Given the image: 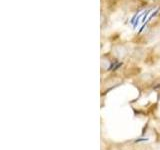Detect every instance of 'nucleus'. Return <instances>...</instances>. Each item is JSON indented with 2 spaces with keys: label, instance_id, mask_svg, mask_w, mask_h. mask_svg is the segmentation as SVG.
Instances as JSON below:
<instances>
[{
  "label": "nucleus",
  "instance_id": "f03ea898",
  "mask_svg": "<svg viewBox=\"0 0 160 150\" xmlns=\"http://www.w3.org/2000/svg\"><path fill=\"white\" fill-rule=\"evenodd\" d=\"M150 12H151V9H148V10H146V11H144V12H143V17H142V19H141V22H142L143 24L147 21V17H148V15H149Z\"/></svg>",
  "mask_w": 160,
  "mask_h": 150
},
{
  "label": "nucleus",
  "instance_id": "7ed1b4c3",
  "mask_svg": "<svg viewBox=\"0 0 160 150\" xmlns=\"http://www.w3.org/2000/svg\"><path fill=\"white\" fill-rule=\"evenodd\" d=\"M159 11H160V7H158L156 10H155V11L154 12H152V14L151 15H150V16H149V18L147 19V21L149 22L150 21V19H151V18H153V17H155V16H156V15L159 13Z\"/></svg>",
  "mask_w": 160,
  "mask_h": 150
},
{
  "label": "nucleus",
  "instance_id": "39448f33",
  "mask_svg": "<svg viewBox=\"0 0 160 150\" xmlns=\"http://www.w3.org/2000/svg\"><path fill=\"white\" fill-rule=\"evenodd\" d=\"M138 15H139L138 13H136V14H134V15H133V17H132L131 19H130V21H129V23L133 25V24H134V22H135V20H136V18H137V16H138Z\"/></svg>",
  "mask_w": 160,
  "mask_h": 150
},
{
  "label": "nucleus",
  "instance_id": "f257e3e1",
  "mask_svg": "<svg viewBox=\"0 0 160 150\" xmlns=\"http://www.w3.org/2000/svg\"><path fill=\"white\" fill-rule=\"evenodd\" d=\"M124 83L123 79L121 77H117V76H109L106 79L102 80L101 82V97L106 96V95L114 90L115 88H117L120 85H122Z\"/></svg>",
  "mask_w": 160,
  "mask_h": 150
},
{
  "label": "nucleus",
  "instance_id": "20e7f679",
  "mask_svg": "<svg viewBox=\"0 0 160 150\" xmlns=\"http://www.w3.org/2000/svg\"><path fill=\"white\" fill-rule=\"evenodd\" d=\"M154 51H155V55L160 57V43L158 45H156V47L154 48Z\"/></svg>",
  "mask_w": 160,
  "mask_h": 150
}]
</instances>
